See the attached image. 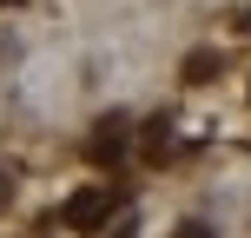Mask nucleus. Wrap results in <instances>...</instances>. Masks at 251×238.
<instances>
[{
    "label": "nucleus",
    "mask_w": 251,
    "mask_h": 238,
    "mask_svg": "<svg viewBox=\"0 0 251 238\" xmlns=\"http://www.w3.org/2000/svg\"><path fill=\"white\" fill-rule=\"evenodd\" d=\"M13 199V179H7V165H0V205H7Z\"/></svg>",
    "instance_id": "nucleus-4"
},
{
    "label": "nucleus",
    "mask_w": 251,
    "mask_h": 238,
    "mask_svg": "<svg viewBox=\"0 0 251 238\" xmlns=\"http://www.w3.org/2000/svg\"><path fill=\"white\" fill-rule=\"evenodd\" d=\"M106 212H113V192H106V185H93V192H79V199L66 205V225H100Z\"/></svg>",
    "instance_id": "nucleus-1"
},
{
    "label": "nucleus",
    "mask_w": 251,
    "mask_h": 238,
    "mask_svg": "<svg viewBox=\"0 0 251 238\" xmlns=\"http://www.w3.org/2000/svg\"><path fill=\"white\" fill-rule=\"evenodd\" d=\"M178 238H212V232H205L199 218H192V225H178Z\"/></svg>",
    "instance_id": "nucleus-3"
},
{
    "label": "nucleus",
    "mask_w": 251,
    "mask_h": 238,
    "mask_svg": "<svg viewBox=\"0 0 251 238\" xmlns=\"http://www.w3.org/2000/svg\"><path fill=\"white\" fill-rule=\"evenodd\" d=\"M93 132H100V139H93V152H100V159H119V146H126V119L113 113V119L93 126Z\"/></svg>",
    "instance_id": "nucleus-2"
}]
</instances>
